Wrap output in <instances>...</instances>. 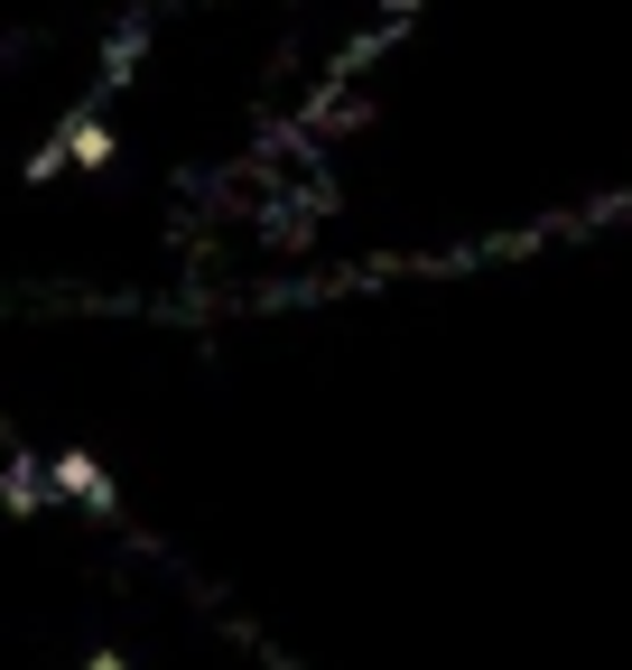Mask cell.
Instances as JSON below:
<instances>
[{
    "label": "cell",
    "instance_id": "6da1fadb",
    "mask_svg": "<svg viewBox=\"0 0 632 670\" xmlns=\"http://www.w3.org/2000/svg\"><path fill=\"white\" fill-rule=\"evenodd\" d=\"M632 214V0H391L270 196L298 270L493 261Z\"/></svg>",
    "mask_w": 632,
    "mask_h": 670
}]
</instances>
